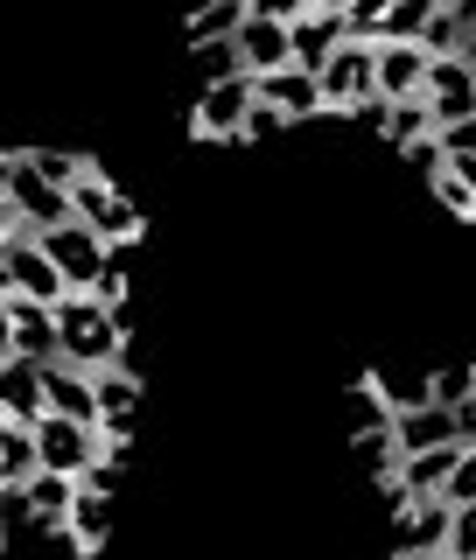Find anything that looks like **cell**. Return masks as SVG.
Returning a JSON list of instances; mask_svg holds the SVG:
<instances>
[{
	"label": "cell",
	"instance_id": "23",
	"mask_svg": "<svg viewBox=\"0 0 476 560\" xmlns=\"http://www.w3.org/2000/svg\"><path fill=\"white\" fill-rule=\"evenodd\" d=\"M379 133L393 140V148H420V140H434V113H428V98H414V105H385V119H379Z\"/></svg>",
	"mask_w": 476,
	"mask_h": 560
},
{
	"label": "cell",
	"instance_id": "1",
	"mask_svg": "<svg viewBox=\"0 0 476 560\" xmlns=\"http://www.w3.org/2000/svg\"><path fill=\"white\" fill-rule=\"evenodd\" d=\"M57 224H78L70 210V189H57L43 168L22 154H8V175H0V238H43Z\"/></svg>",
	"mask_w": 476,
	"mask_h": 560
},
{
	"label": "cell",
	"instance_id": "11",
	"mask_svg": "<svg viewBox=\"0 0 476 560\" xmlns=\"http://www.w3.org/2000/svg\"><path fill=\"white\" fill-rule=\"evenodd\" d=\"M43 420H49L43 364H28V358H0V428H43Z\"/></svg>",
	"mask_w": 476,
	"mask_h": 560
},
{
	"label": "cell",
	"instance_id": "16",
	"mask_svg": "<svg viewBox=\"0 0 476 560\" xmlns=\"http://www.w3.org/2000/svg\"><path fill=\"white\" fill-rule=\"evenodd\" d=\"M133 407H140V378L127 372V364L98 372V434H105V448H113V455L133 434Z\"/></svg>",
	"mask_w": 476,
	"mask_h": 560
},
{
	"label": "cell",
	"instance_id": "7",
	"mask_svg": "<svg viewBox=\"0 0 476 560\" xmlns=\"http://www.w3.org/2000/svg\"><path fill=\"white\" fill-rule=\"evenodd\" d=\"M253 113H259V84L253 78L204 84V92H197V113H189V133H197V140H245Z\"/></svg>",
	"mask_w": 476,
	"mask_h": 560
},
{
	"label": "cell",
	"instance_id": "29",
	"mask_svg": "<svg viewBox=\"0 0 476 560\" xmlns=\"http://www.w3.org/2000/svg\"><path fill=\"white\" fill-rule=\"evenodd\" d=\"M449 553H455V560H476V504H463V512H455V539H449Z\"/></svg>",
	"mask_w": 476,
	"mask_h": 560
},
{
	"label": "cell",
	"instance_id": "21",
	"mask_svg": "<svg viewBox=\"0 0 476 560\" xmlns=\"http://www.w3.org/2000/svg\"><path fill=\"white\" fill-rule=\"evenodd\" d=\"M43 477V442L35 428H0V490H28Z\"/></svg>",
	"mask_w": 476,
	"mask_h": 560
},
{
	"label": "cell",
	"instance_id": "26",
	"mask_svg": "<svg viewBox=\"0 0 476 560\" xmlns=\"http://www.w3.org/2000/svg\"><path fill=\"white\" fill-rule=\"evenodd\" d=\"M428 393H434V407H463V399H469V364H455V372H428Z\"/></svg>",
	"mask_w": 476,
	"mask_h": 560
},
{
	"label": "cell",
	"instance_id": "13",
	"mask_svg": "<svg viewBox=\"0 0 476 560\" xmlns=\"http://www.w3.org/2000/svg\"><path fill=\"white\" fill-rule=\"evenodd\" d=\"M393 442H399V463H407V455H428V448H469V442H463V420H455V407L399 413V420H393Z\"/></svg>",
	"mask_w": 476,
	"mask_h": 560
},
{
	"label": "cell",
	"instance_id": "3",
	"mask_svg": "<svg viewBox=\"0 0 476 560\" xmlns=\"http://www.w3.org/2000/svg\"><path fill=\"white\" fill-rule=\"evenodd\" d=\"M70 210H78V224H92V232L113 245V253L140 238V203H133V197H127V189H119L98 162H84L78 189H70Z\"/></svg>",
	"mask_w": 476,
	"mask_h": 560
},
{
	"label": "cell",
	"instance_id": "2",
	"mask_svg": "<svg viewBox=\"0 0 476 560\" xmlns=\"http://www.w3.org/2000/svg\"><path fill=\"white\" fill-rule=\"evenodd\" d=\"M57 329H63V364H78V372H113L119 350H127V329L133 315L127 308H105L98 294H70L57 308Z\"/></svg>",
	"mask_w": 476,
	"mask_h": 560
},
{
	"label": "cell",
	"instance_id": "30",
	"mask_svg": "<svg viewBox=\"0 0 476 560\" xmlns=\"http://www.w3.org/2000/svg\"><path fill=\"white\" fill-rule=\"evenodd\" d=\"M84 490H98V498H119V455H105V463H92V477H84Z\"/></svg>",
	"mask_w": 476,
	"mask_h": 560
},
{
	"label": "cell",
	"instance_id": "6",
	"mask_svg": "<svg viewBox=\"0 0 476 560\" xmlns=\"http://www.w3.org/2000/svg\"><path fill=\"white\" fill-rule=\"evenodd\" d=\"M43 253L57 259V273L70 280V294H98L105 273H113V245H105L92 224H57V232H43Z\"/></svg>",
	"mask_w": 476,
	"mask_h": 560
},
{
	"label": "cell",
	"instance_id": "17",
	"mask_svg": "<svg viewBox=\"0 0 476 560\" xmlns=\"http://www.w3.org/2000/svg\"><path fill=\"white\" fill-rule=\"evenodd\" d=\"M43 385H49V413L78 420V428H98V378L92 372H78V364H49Z\"/></svg>",
	"mask_w": 476,
	"mask_h": 560
},
{
	"label": "cell",
	"instance_id": "20",
	"mask_svg": "<svg viewBox=\"0 0 476 560\" xmlns=\"http://www.w3.org/2000/svg\"><path fill=\"white\" fill-rule=\"evenodd\" d=\"M253 22V0H210L183 22V43L189 49H210V43H239V28Z\"/></svg>",
	"mask_w": 476,
	"mask_h": 560
},
{
	"label": "cell",
	"instance_id": "14",
	"mask_svg": "<svg viewBox=\"0 0 476 560\" xmlns=\"http://www.w3.org/2000/svg\"><path fill=\"white\" fill-rule=\"evenodd\" d=\"M420 98H428V113H434V133H442V127H455V119H476V70H463V63H434L428 70V92H420Z\"/></svg>",
	"mask_w": 476,
	"mask_h": 560
},
{
	"label": "cell",
	"instance_id": "18",
	"mask_svg": "<svg viewBox=\"0 0 476 560\" xmlns=\"http://www.w3.org/2000/svg\"><path fill=\"white\" fill-rule=\"evenodd\" d=\"M253 84H259V105H274L280 119L329 113V105H323V78H309V70H280V78H253Z\"/></svg>",
	"mask_w": 476,
	"mask_h": 560
},
{
	"label": "cell",
	"instance_id": "27",
	"mask_svg": "<svg viewBox=\"0 0 476 560\" xmlns=\"http://www.w3.org/2000/svg\"><path fill=\"white\" fill-rule=\"evenodd\" d=\"M442 498L455 504V512H463V504H476V442L463 448V463H455V477H449V490Z\"/></svg>",
	"mask_w": 476,
	"mask_h": 560
},
{
	"label": "cell",
	"instance_id": "8",
	"mask_svg": "<svg viewBox=\"0 0 476 560\" xmlns=\"http://www.w3.org/2000/svg\"><path fill=\"white\" fill-rule=\"evenodd\" d=\"M323 105L329 113H364L379 105V43H344L337 63L323 70Z\"/></svg>",
	"mask_w": 476,
	"mask_h": 560
},
{
	"label": "cell",
	"instance_id": "33",
	"mask_svg": "<svg viewBox=\"0 0 476 560\" xmlns=\"http://www.w3.org/2000/svg\"><path fill=\"white\" fill-rule=\"evenodd\" d=\"M434 560H455V553H434Z\"/></svg>",
	"mask_w": 476,
	"mask_h": 560
},
{
	"label": "cell",
	"instance_id": "9",
	"mask_svg": "<svg viewBox=\"0 0 476 560\" xmlns=\"http://www.w3.org/2000/svg\"><path fill=\"white\" fill-rule=\"evenodd\" d=\"M344 43H350V8H337V0H309V14L294 22V70L323 78Z\"/></svg>",
	"mask_w": 476,
	"mask_h": 560
},
{
	"label": "cell",
	"instance_id": "15",
	"mask_svg": "<svg viewBox=\"0 0 476 560\" xmlns=\"http://www.w3.org/2000/svg\"><path fill=\"white\" fill-rule=\"evenodd\" d=\"M428 70H434L428 49L379 43V98H385V105H414L420 92H428Z\"/></svg>",
	"mask_w": 476,
	"mask_h": 560
},
{
	"label": "cell",
	"instance_id": "5",
	"mask_svg": "<svg viewBox=\"0 0 476 560\" xmlns=\"http://www.w3.org/2000/svg\"><path fill=\"white\" fill-rule=\"evenodd\" d=\"M0 294H28L43 308H63L70 302V280L57 273V259L43 253V238H0Z\"/></svg>",
	"mask_w": 476,
	"mask_h": 560
},
{
	"label": "cell",
	"instance_id": "32",
	"mask_svg": "<svg viewBox=\"0 0 476 560\" xmlns=\"http://www.w3.org/2000/svg\"><path fill=\"white\" fill-rule=\"evenodd\" d=\"M469 399H476V364H469Z\"/></svg>",
	"mask_w": 476,
	"mask_h": 560
},
{
	"label": "cell",
	"instance_id": "4",
	"mask_svg": "<svg viewBox=\"0 0 476 560\" xmlns=\"http://www.w3.org/2000/svg\"><path fill=\"white\" fill-rule=\"evenodd\" d=\"M0 358H28V364H63V329L57 308L28 302V294H0Z\"/></svg>",
	"mask_w": 476,
	"mask_h": 560
},
{
	"label": "cell",
	"instance_id": "24",
	"mask_svg": "<svg viewBox=\"0 0 476 560\" xmlns=\"http://www.w3.org/2000/svg\"><path fill=\"white\" fill-rule=\"evenodd\" d=\"M350 448H358V463L372 469L379 483L399 477V442H393V428H358V434H350Z\"/></svg>",
	"mask_w": 476,
	"mask_h": 560
},
{
	"label": "cell",
	"instance_id": "10",
	"mask_svg": "<svg viewBox=\"0 0 476 560\" xmlns=\"http://www.w3.org/2000/svg\"><path fill=\"white\" fill-rule=\"evenodd\" d=\"M393 539H399V560H434V553H449V539H455V504H449V498H414L407 512H393Z\"/></svg>",
	"mask_w": 476,
	"mask_h": 560
},
{
	"label": "cell",
	"instance_id": "31",
	"mask_svg": "<svg viewBox=\"0 0 476 560\" xmlns=\"http://www.w3.org/2000/svg\"><path fill=\"white\" fill-rule=\"evenodd\" d=\"M280 127H288V119H280L274 105H259V113H253V127H245V140H267V133H280Z\"/></svg>",
	"mask_w": 476,
	"mask_h": 560
},
{
	"label": "cell",
	"instance_id": "25",
	"mask_svg": "<svg viewBox=\"0 0 476 560\" xmlns=\"http://www.w3.org/2000/svg\"><path fill=\"white\" fill-rule=\"evenodd\" d=\"M189 57H197L204 84H232V78H245V57H239V43H210V49H189Z\"/></svg>",
	"mask_w": 476,
	"mask_h": 560
},
{
	"label": "cell",
	"instance_id": "28",
	"mask_svg": "<svg viewBox=\"0 0 476 560\" xmlns=\"http://www.w3.org/2000/svg\"><path fill=\"white\" fill-rule=\"evenodd\" d=\"M428 183H434V197H442V203L455 210V218H476V197H469V189H463V175H455V168H442V175H428Z\"/></svg>",
	"mask_w": 476,
	"mask_h": 560
},
{
	"label": "cell",
	"instance_id": "22",
	"mask_svg": "<svg viewBox=\"0 0 476 560\" xmlns=\"http://www.w3.org/2000/svg\"><path fill=\"white\" fill-rule=\"evenodd\" d=\"M434 8H442V0H393V8H385V28H379V43L420 49V35H428V22H434Z\"/></svg>",
	"mask_w": 476,
	"mask_h": 560
},
{
	"label": "cell",
	"instance_id": "12",
	"mask_svg": "<svg viewBox=\"0 0 476 560\" xmlns=\"http://www.w3.org/2000/svg\"><path fill=\"white\" fill-rule=\"evenodd\" d=\"M239 57H245V78H280V70H294V28L253 8V22L239 28Z\"/></svg>",
	"mask_w": 476,
	"mask_h": 560
},
{
	"label": "cell",
	"instance_id": "19",
	"mask_svg": "<svg viewBox=\"0 0 476 560\" xmlns=\"http://www.w3.org/2000/svg\"><path fill=\"white\" fill-rule=\"evenodd\" d=\"M113 533H119V498H98V490H84V498L70 504V518H63V547L98 553Z\"/></svg>",
	"mask_w": 476,
	"mask_h": 560
}]
</instances>
